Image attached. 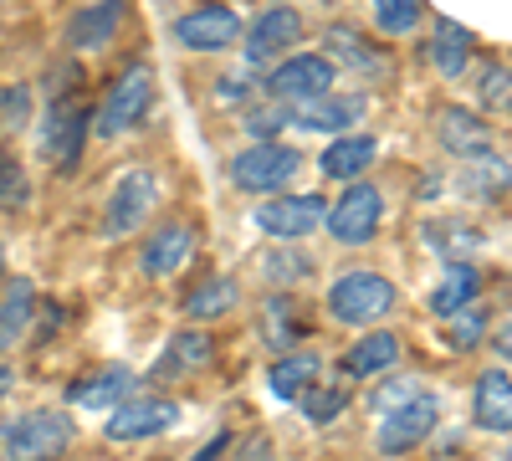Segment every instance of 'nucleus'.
<instances>
[{
    "instance_id": "nucleus-38",
    "label": "nucleus",
    "mask_w": 512,
    "mask_h": 461,
    "mask_svg": "<svg viewBox=\"0 0 512 461\" xmlns=\"http://www.w3.org/2000/svg\"><path fill=\"white\" fill-rule=\"evenodd\" d=\"M26 88H6L0 93V113H6V123H16V118H26Z\"/></svg>"
},
{
    "instance_id": "nucleus-44",
    "label": "nucleus",
    "mask_w": 512,
    "mask_h": 461,
    "mask_svg": "<svg viewBox=\"0 0 512 461\" xmlns=\"http://www.w3.org/2000/svg\"><path fill=\"white\" fill-rule=\"evenodd\" d=\"M0 262H6V246H0Z\"/></svg>"
},
{
    "instance_id": "nucleus-25",
    "label": "nucleus",
    "mask_w": 512,
    "mask_h": 461,
    "mask_svg": "<svg viewBox=\"0 0 512 461\" xmlns=\"http://www.w3.org/2000/svg\"><path fill=\"white\" fill-rule=\"evenodd\" d=\"M128 390H134V374H128V369H98V374H88V380L72 385V405H82V410H113Z\"/></svg>"
},
{
    "instance_id": "nucleus-43",
    "label": "nucleus",
    "mask_w": 512,
    "mask_h": 461,
    "mask_svg": "<svg viewBox=\"0 0 512 461\" xmlns=\"http://www.w3.org/2000/svg\"><path fill=\"white\" fill-rule=\"evenodd\" d=\"M497 349H502V354H512V318H507V323H502V333H497Z\"/></svg>"
},
{
    "instance_id": "nucleus-35",
    "label": "nucleus",
    "mask_w": 512,
    "mask_h": 461,
    "mask_svg": "<svg viewBox=\"0 0 512 461\" xmlns=\"http://www.w3.org/2000/svg\"><path fill=\"white\" fill-rule=\"evenodd\" d=\"M282 118H287L282 108H251V113H246V134H251V139H272V134L282 129Z\"/></svg>"
},
{
    "instance_id": "nucleus-12",
    "label": "nucleus",
    "mask_w": 512,
    "mask_h": 461,
    "mask_svg": "<svg viewBox=\"0 0 512 461\" xmlns=\"http://www.w3.org/2000/svg\"><path fill=\"white\" fill-rule=\"evenodd\" d=\"M88 108L82 103H52V113H47V134H41V149H47V159L52 164H62V170H72L77 164V154H82V139H88Z\"/></svg>"
},
{
    "instance_id": "nucleus-16",
    "label": "nucleus",
    "mask_w": 512,
    "mask_h": 461,
    "mask_svg": "<svg viewBox=\"0 0 512 461\" xmlns=\"http://www.w3.org/2000/svg\"><path fill=\"white\" fill-rule=\"evenodd\" d=\"M190 251H195V231L180 226V221H169V226H159V231L144 241L139 267H144L149 277H169V272H180V267L190 262Z\"/></svg>"
},
{
    "instance_id": "nucleus-37",
    "label": "nucleus",
    "mask_w": 512,
    "mask_h": 461,
    "mask_svg": "<svg viewBox=\"0 0 512 461\" xmlns=\"http://www.w3.org/2000/svg\"><path fill=\"white\" fill-rule=\"evenodd\" d=\"M415 395V385H405V380H395V385H379L374 395H369V405L384 415V410H390V405H400V400H410Z\"/></svg>"
},
{
    "instance_id": "nucleus-8",
    "label": "nucleus",
    "mask_w": 512,
    "mask_h": 461,
    "mask_svg": "<svg viewBox=\"0 0 512 461\" xmlns=\"http://www.w3.org/2000/svg\"><path fill=\"white\" fill-rule=\"evenodd\" d=\"M328 88H333V62L318 57V52H297L282 67H272V77H267V93L277 103H297V98H313V93H328Z\"/></svg>"
},
{
    "instance_id": "nucleus-40",
    "label": "nucleus",
    "mask_w": 512,
    "mask_h": 461,
    "mask_svg": "<svg viewBox=\"0 0 512 461\" xmlns=\"http://www.w3.org/2000/svg\"><path fill=\"white\" fill-rule=\"evenodd\" d=\"M267 272H272V277H308L313 267H308V262H272Z\"/></svg>"
},
{
    "instance_id": "nucleus-11",
    "label": "nucleus",
    "mask_w": 512,
    "mask_h": 461,
    "mask_svg": "<svg viewBox=\"0 0 512 461\" xmlns=\"http://www.w3.org/2000/svg\"><path fill=\"white\" fill-rule=\"evenodd\" d=\"M175 36L185 41L190 52H226L231 41L241 36V16L231 6H200V11L175 21Z\"/></svg>"
},
{
    "instance_id": "nucleus-30",
    "label": "nucleus",
    "mask_w": 512,
    "mask_h": 461,
    "mask_svg": "<svg viewBox=\"0 0 512 461\" xmlns=\"http://www.w3.org/2000/svg\"><path fill=\"white\" fill-rule=\"evenodd\" d=\"M297 400H303V415H308L313 426H328V421H338V415L349 410V390H344V385L318 390V380H313V385H308L303 395H297Z\"/></svg>"
},
{
    "instance_id": "nucleus-3",
    "label": "nucleus",
    "mask_w": 512,
    "mask_h": 461,
    "mask_svg": "<svg viewBox=\"0 0 512 461\" xmlns=\"http://www.w3.org/2000/svg\"><path fill=\"white\" fill-rule=\"evenodd\" d=\"M67 446H72V421L57 410H31L0 426V456L41 461V456H62Z\"/></svg>"
},
{
    "instance_id": "nucleus-31",
    "label": "nucleus",
    "mask_w": 512,
    "mask_h": 461,
    "mask_svg": "<svg viewBox=\"0 0 512 461\" xmlns=\"http://www.w3.org/2000/svg\"><path fill=\"white\" fill-rule=\"evenodd\" d=\"M420 16H425L420 0H374V26H379L384 36H405V31H415Z\"/></svg>"
},
{
    "instance_id": "nucleus-41",
    "label": "nucleus",
    "mask_w": 512,
    "mask_h": 461,
    "mask_svg": "<svg viewBox=\"0 0 512 461\" xmlns=\"http://www.w3.org/2000/svg\"><path fill=\"white\" fill-rule=\"evenodd\" d=\"M216 98H221V103H241L246 88H241V82H226V77H221V82H216Z\"/></svg>"
},
{
    "instance_id": "nucleus-13",
    "label": "nucleus",
    "mask_w": 512,
    "mask_h": 461,
    "mask_svg": "<svg viewBox=\"0 0 512 461\" xmlns=\"http://www.w3.org/2000/svg\"><path fill=\"white\" fill-rule=\"evenodd\" d=\"M303 36V16H297L292 6H272V11H262L251 21V31H246V57L251 62H267V57H277L282 47H292V41Z\"/></svg>"
},
{
    "instance_id": "nucleus-33",
    "label": "nucleus",
    "mask_w": 512,
    "mask_h": 461,
    "mask_svg": "<svg viewBox=\"0 0 512 461\" xmlns=\"http://www.w3.org/2000/svg\"><path fill=\"white\" fill-rule=\"evenodd\" d=\"M477 98H482V108H512V72L507 67H482Z\"/></svg>"
},
{
    "instance_id": "nucleus-2",
    "label": "nucleus",
    "mask_w": 512,
    "mask_h": 461,
    "mask_svg": "<svg viewBox=\"0 0 512 461\" xmlns=\"http://www.w3.org/2000/svg\"><path fill=\"white\" fill-rule=\"evenodd\" d=\"M297 170H303V154L287 149V144H272V139H256L251 149H241L231 159V180L246 195H272V190L292 185Z\"/></svg>"
},
{
    "instance_id": "nucleus-18",
    "label": "nucleus",
    "mask_w": 512,
    "mask_h": 461,
    "mask_svg": "<svg viewBox=\"0 0 512 461\" xmlns=\"http://www.w3.org/2000/svg\"><path fill=\"white\" fill-rule=\"evenodd\" d=\"M472 421L492 436H507L512 431V380L502 369H487L477 380V400H472Z\"/></svg>"
},
{
    "instance_id": "nucleus-7",
    "label": "nucleus",
    "mask_w": 512,
    "mask_h": 461,
    "mask_svg": "<svg viewBox=\"0 0 512 461\" xmlns=\"http://www.w3.org/2000/svg\"><path fill=\"white\" fill-rule=\"evenodd\" d=\"M436 415H441L436 395H420V390L410 400L390 405V410H384V426H379V451L384 456H400V451L420 446L425 436L436 431Z\"/></svg>"
},
{
    "instance_id": "nucleus-21",
    "label": "nucleus",
    "mask_w": 512,
    "mask_h": 461,
    "mask_svg": "<svg viewBox=\"0 0 512 461\" xmlns=\"http://www.w3.org/2000/svg\"><path fill=\"white\" fill-rule=\"evenodd\" d=\"M374 154H379V144H374L369 134L333 139V144L323 149V175H328V180H359L369 164H374Z\"/></svg>"
},
{
    "instance_id": "nucleus-39",
    "label": "nucleus",
    "mask_w": 512,
    "mask_h": 461,
    "mask_svg": "<svg viewBox=\"0 0 512 461\" xmlns=\"http://www.w3.org/2000/svg\"><path fill=\"white\" fill-rule=\"evenodd\" d=\"M262 451H272V441H267L262 431H256V436H246V441L236 446V456H262Z\"/></svg>"
},
{
    "instance_id": "nucleus-20",
    "label": "nucleus",
    "mask_w": 512,
    "mask_h": 461,
    "mask_svg": "<svg viewBox=\"0 0 512 461\" xmlns=\"http://www.w3.org/2000/svg\"><path fill=\"white\" fill-rule=\"evenodd\" d=\"M318 369H323V359H318L313 349H292V354H282V359L267 369V385H272L277 400H297V395L318 380Z\"/></svg>"
},
{
    "instance_id": "nucleus-10",
    "label": "nucleus",
    "mask_w": 512,
    "mask_h": 461,
    "mask_svg": "<svg viewBox=\"0 0 512 461\" xmlns=\"http://www.w3.org/2000/svg\"><path fill=\"white\" fill-rule=\"evenodd\" d=\"M149 205H154V175L134 164V170H123V180H118V185H113V195H108L103 231H108V236H128L134 226H144Z\"/></svg>"
},
{
    "instance_id": "nucleus-29",
    "label": "nucleus",
    "mask_w": 512,
    "mask_h": 461,
    "mask_svg": "<svg viewBox=\"0 0 512 461\" xmlns=\"http://www.w3.org/2000/svg\"><path fill=\"white\" fill-rule=\"evenodd\" d=\"M425 241H431L446 262H466L472 251L482 246V236L472 231V226H451V221H441V226H425Z\"/></svg>"
},
{
    "instance_id": "nucleus-32",
    "label": "nucleus",
    "mask_w": 512,
    "mask_h": 461,
    "mask_svg": "<svg viewBox=\"0 0 512 461\" xmlns=\"http://www.w3.org/2000/svg\"><path fill=\"white\" fill-rule=\"evenodd\" d=\"M328 41L338 47V57L354 62V67H369V72H379V67H384V57H374V52L364 47V36H359V31H349V26H333V31H328Z\"/></svg>"
},
{
    "instance_id": "nucleus-5",
    "label": "nucleus",
    "mask_w": 512,
    "mask_h": 461,
    "mask_svg": "<svg viewBox=\"0 0 512 461\" xmlns=\"http://www.w3.org/2000/svg\"><path fill=\"white\" fill-rule=\"evenodd\" d=\"M175 421H180V405L169 400V395H128V400L113 405L103 431H108V441L128 446V441H149V436L169 431Z\"/></svg>"
},
{
    "instance_id": "nucleus-19",
    "label": "nucleus",
    "mask_w": 512,
    "mask_h": 461,
    "mask_svg": "<svg viewBox=\"0 0 512 461\" xmlns=\"http://www.w3.org/2000/svg\"><path fill=\"white\" fill-rule=\"evenodd\" d=\"M118 21H123V0H98V6H82L67 26V41L77 52H98L118 36Z\"/></svg>"
},
{
    "instance_id": "nucleus-26",
    "label": "nucleus",
    "mask_w": 512,
    "mask_h": 461,
    "mask_svg": "<svg viewBox=\"0 0 512 461\" xmlns=\"http://www.w3.org/2000/svg\"><path fill=\"white\" fill-rule=\"evenodd\" d=\"M31 308H36V287L31 282H11L0 298V354L21 344V333L31 328Z\"/></svg>"
},
{
    "instance_id": "nucleus-17",
    "label": "nucleus",
    "mask_w": 512,
    "mask_h": 461,
    "mask_svg": "<svg viewBox=\"0 0 512 461\" xmlns=\"http://www.w3.org/2000/svg\"><path fill=\"white\" fill-rule=\"evenodd\" d=\"M210 359H216V344H210V333H195V328H180L169 349L159 354L154 364V380H185V374H200Z\"/></svg>"
},
{
    "instance_id": "nucleus-6",
    "label": "nucleus",
    "mask_w": 512,
    "mask_h": 461,
    "mask_svg": "<svg viewBox=\"0 0 512 461\" xmlns=\"http://www.w3.org/2000/svg\"><path fill=\"white\" fill-rule=\"evenodd\" d=\"M379 221H384V195L374 185H349L344 195H338L333 211H323V226L333 231V241H344V246L374 241Z\"/></svg>"
},
{
    "instance_id": "nucleus-27",
    "label": "nucleus",
    "mask_w": 512,
    "mask_h": 461,
    "mask_svg": "<svg viewBox=\"0 0 512 461\" xmlns=\"http://www.w3.org/2000/svg\"><path fill=\"white\" fill-rule=\"evenodd\" d=\"M472 298H477V272H472V262H456V267L436 282V292H431L425 303H431L436 318H451L456 308H472Z\"/></svg>"
},
{
    "instance_id": "nucleus-28",
    "label": "nucleus",
    "mask_w": 512,
    "mask_h": 461,
    "mask_svg": "<svg viewBox=\"0 0 512 461\" xmlns=\"http://www.w3.org/2000/svg\"><path fill=\"white\" fill-rule=\"evenodd\" d=\"M236 308V282L231 277H210L185 298V318H226Z\"/></svg>"
},
{
    "instance_id": "nucleus-4",
    "label": "nucleus",
    "mask_w": 512,
    "mask_h": 461,
    "mask_svg": "<svg viewBox=\"0 0 512 461\" xmlns=\"http://www.w3.org/2000/svg\"><path fill=\"white\" fill-rule=\"evenodd\" d=\"M149 98H154V72H149V62H128V67L118 72V82L108 88L103 108H98V134H103V139L128 134V129H134V123L149 113Z\"/></svg>"
},
{
    "instance_id": "nucleus-24",
    "label": "nucleus",
    "mask_w": 512,
    "mask_h": 461,
    "mask_svg": "<svg viewBox=\"0 0 512 461\" xmlns=\"http://www.w3.org/2000/svg\"><path fill=\"white\" fill-rule=\"evenodd\" d=\"M431 62L441 77H461L466 62H472V31H466L461 21H436V36H431Z\"/></svg>"
},
{
    "instance_id": "nucleus-22",
    "label": "nucleus",
    "mask_w": 512,
    "mask_h": 461,
    "mask_svg": "<svg viewBox=\"0 0 512 461\" xmlns=\"http://www.w3.org/2000/svg\"><path fill=\"white\" fill-rule=\"evenodd\" d=\"M400 359V339L395 333H364V339L344 354V374L349 380H369V374H384Z\"/></svg>"
},
{
    "instance_id": "nucleus-15",
    "label": "nucleus",
    "mask_w": 512,
    "mask_h": 461,
    "mask_svg": "<svg viewBox=\"0 0 512 461\" xmlns=\"http://www.w3.org/2000/svg\"><path fill=\"white\" fill-rule=\"evenodd\" d=\"M436 139H441V149L456 154V159H472V154L492 149V129H487L472 108H441V113H436Z\"/></svg>"
},
{
    "instance_id": "nucleus-34",
    "label": "nucleus",
    "mask_w": 512,
    "mask_h": 461,
    "mask_svg": "<svg viewBox=\"0 0 512 461\" xmlns=\"http://www.w3.org/2000/svg\"><path fill=\"white\" fill-rule=\"evenodd\" d=\"M482 328H487V318H482L477 308H472V313L456 308V313H451V328H446V333H451V349H477V344H482Z\"/></svg>"
},
{
    "instance_id": "nucleus-9",
    "label": "nucleus",
    "mask_w": 512,
    "mask_h": 461,
    "mask_svg": "<svg viewBox=\"0 0 512 461\" xmlns=\"http://www.w3.org/2000/svg\"><path fill=\"white\" fill-rule=\"evenodd\" d=\"M323 211H328V205H323L318 195H277V190H272V200L256 211V226H262L267 236L297 241V236H308V231L323 226Z\"/></svg>"
},
{
    "instance_id": "nucleus-42",
    "label": "nucleus",
    "mask_w": 512,
    "mask_h": 461,
    "mask_svg": "<svg viewBox=\"0 0 512 461\" xmlns=\"http://www.w3.org/2000/svg\"><path fill=\"white\" fill-rule=\"evenodd\" d=\"M11 390H16V369H11V364H0V400H6Z\"/></svg>"
},
{
    "instance_id": "nucleus-14",
    "label": "nucleus",
    "mask_w": 512,
    "mask_h": 461,
    "mask_svg": "<svg viewBox=\"0 0 512 461\" xmlns=\"http://www.w3.org/2000/svg\"><path fill=\"white\" fill-rule=\"evenodd\" d=\"M364 113V98H333L328 93H313V98H297L287 108L292 123H303V129H323V134H338V129H349V123Z\"/></svg>"
},
{
    "instance_id": "nucleus-1",
    "label": "nucleus",
    "mask_w": 512,
    "mask_h": 461,
    "mask_svg": "<svg viewBox=\"0 0 512 461\" xmlns=\"http://www.w3.org/2000/svg\"><path fill=\"white\" fill-rule=\"evenodd\" d=\"M395 298H400V292H395L390 277H379V272H344L328 287V313L338 323L364 328V323H379L384 313H390Z\"/></svg>"
},
{
    "instance_id": "nucleus-23",
    "label": "nucleus",
    "mask_w": 512,
    "mask_h": 461,
    "mask_svg": "<svg viewBox=\"0 0 512 461\" xmlns=\"http://www.w3.org/2000/svg\"><path fill=\"white\" fill-rule=\"evenodd\" d=\"M461 190H466V195H477V200L507 195V190H512V164L497 159L492 149L472 154V159H466V170H461Z\"/></svg>"
},
{
    "instance_id": "nucleus-36",
    "label": "nucleus",
    "mask_w": 512,
    "mask_h": 461,
    "mask_svg": "<svg viewBox=\"0 0 512 461\" xmlns=\"http://www.w3.org/2000/svg\"><path fill=\"white\" fill-rule=\"evenodd\" d=\"M26 195V180H21V164L0 149V200H21Z\"/></svg>"
}]
</instances>
